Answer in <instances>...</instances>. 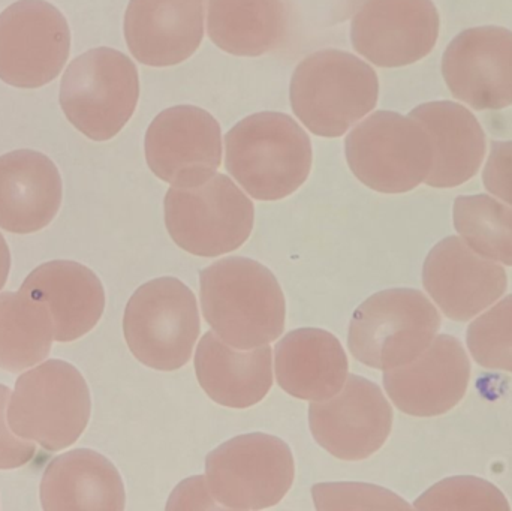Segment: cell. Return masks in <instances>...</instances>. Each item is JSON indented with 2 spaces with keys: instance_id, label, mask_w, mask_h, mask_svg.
<instances>
[{
  "instance_id": "1",
  "label": "cell",
  "mask_w": 512,
  "mask_h": 511,
  "mask_svg": "<svg viewBox=\"0 0 512 511\" xmlns=\"http://www.w3.org/2000/svg\"><path fill=\"white\" fill-rule=\"evenodd\" d=\"M200 299L213 332L237 350L264 347L285 332L282 288L251 258L228 257L201 270Z\"/></svg>"
},
{
  "instance_id": "2",
  "label": "cell",
  "mask_w": 512,
  "mask_h": 511,
  "mask_svg": "<svg viewBox=\"0 0 512 511\" xmlns=\"http://www.w3.org/2000/svg\"><path fill=\"white\" fill-rule=\"evenodd\" d=\"M225 165L255 200H283L309 177L312 143L288 114H252L225 137Z\"/></svg>"
},
{
  "instance_id": "3",
  "label": "cell",
  "mask_w": 512,
  "mask_h": 511,
  "mask_svg": "<svg viewBox=\"0 0 512 511\" xmlns=\"http://www.w3.org/2000/svg\"><path fill=\"white\" fill-rule=\"evenodd\" d=\"M289 95L295 116L312 134L340 137L378 104V75L354 54L319 50L295 68Z\"/></svg>"
},
{
  "instance_id": "4",
  "label": "cell",
  "mask_w": 512,
  "mask_h": 511,
  "mask_svg": "<svg viewBox=\"0 0 512 511\" xmlns=\"http://www.w3.org/2000/svg\"><path fill=\"white\" fill-rule=\"evenodd\" d=\"M90 410L89 387L80 371L63 360H47L18 378L6 414L17 437L59 452L81 437Z\"/></svg>"
},
{
  "instance_id": "5",
  "label": "cell",
  "mask_w": 512,
  "mask_h": 511,
  "mask_svg": "<svg viewBox=\"0 0 512 511\" xmlns=\"http://www.w3.org/2000/svg\"><path fill=\"white\" fill-rule=\"evenodd\" d=\"M441 327V315L421 291L391 288L358 306L349 324L352 356L373 369L399 368L429 348Z\"/></svg>"
},
{
  "instance_id": "6",
  "label": "cell",
  "mask_w": 512,
  "mask_h": 511,
  "mask_svg": "<svg viewBox=\"0 0 512 511\" xmlns=\"http://www.w3.org/2000/svg\"><path fill=\"white\" fill-rule=\"evenodd\" d=\"M200 332L197 297L177 278L146 282L126 305V344L138 362L155 371H177L188 365Z\"/></svg>"
},
{
  "instance_id": "7",
  "label": "cell",
  "mask_w": 512,
  "mask_h": 511,
  "mask_svg": "<svg viewBox=\"0 0 512 511\" xmlns=\"http://www.w3.org/2000/svg\"><path fill=\"white\" fill-rule=\"evenodd\" d=\"M140 96L135 63L114 48L81 54L66 68L60 107L69 122L90 140L116 137L131 120Z\"/></svg>"
},
{
  "instance_id": "8",
  "label": "cell",
  "mask_w": 512,
  "mask_h": 511,
  "mask_svg": "<svg viewBox=\"0 0 512 511\" xmlns=\"http://www.w3.org/2000/svg\"><path fill=\"white\" fill-rule=\"evenodd\" d=\"M164 209L171 239L195 257L230 254L245 245L254 230V203L225 174L192 188L171 186Z\"/></svg>"
},
{
  "instance_id": "9",
  "label": "cell",
  "mask_w": 512,
  "mask_h": 511,
  "mask_svg": "<svg viewBox=\"0 0 512 511\" xmlns=\"http://www.w3.org/2000/svg\"><path fill=\"white\" fill-rule=\"evenodd\" d=\"M345 152L354 176L382 194L412 191L426 182L433 165L426 129L393 111H376L352 129Z\"/></svg>"
},
{
  "instance_id": "10",
  "label": "cell",
  "mask_w": 512,
  "mask_h": 511,
  "mask_svg": "<svg viewBox=\"0 0 512 511\" xmlns=\"http://www.w3.org/2000/svg\"><path fill=\"white\" fill-rule=\"evenodd\" d=\"M294 458L273 435H240L206 458V480L213 500L228 510L277 506L294 483Z\"/></svg>"
},
{
  "instance_id": "11",
  "label": "cell",
  "mask_w": 512,
  "mask_h": 511,
  "mask_svg": "<svg viewBox=\"0 0 512 511\" xmlns=\"http://www.w3.org/2000/svg\"><path fill=\"white\" fill-rule=\"evenodd\" d=\"M71 51L65 15L45 0H20L0 14V80L36 89L59 77Z\"/></svg>"
},
{
  "instance_id": "12",
  "label": "cell",
  "mask_w": 512,
  "mask_h": 511,
  "mask_svg": "<svg viewBox=\"0 0 512 511\" xmlns=\"http://www.w3.org/2000/svg\"><path fill=\"white\" fill-rule=\"evenodd\" d=\"M144 147L156 177L176 188H192L215 176L221 165V126L203 108L177 105L150 123Z\"/></svg>"
},
{
  "instance_id": "13",
  "label": "cell",
  "mask_w": 512,
  "mask_h": 511,
  "mask_svg": "<svg viewBox=\"0 0 512 511\" xmlns=\"http://www.w3.org/2000/svg\"><path fill=\"white\" fill-rule=\"evenodd\" d=\"M309 426L316 443L342 461L375 455L393 428V408L372 381L349 375L336 398L312 402Z\"/></svg>"
},
{
  "instance_id": "14",
  "label": "cell",
  "mask_w": 512,
  "mask_h": 511,
  "mask_svg": "<svg viewBox=\"0 0 512 511\" xmlns=\"http://www.w3.org/2000/svg\"><path fill=\"white\" fill-rule=\"evenodd\" d=\"M439 14L432 0H366L352 20L351 42L373 65H411L435 48Z\"/></svg>"
},
{
  "instance_id": "15",
  "label": "cell",
  "mask_w": 512,
  "mask_h": 511,
  "mask_svg": "<svg viewBox=\"0 0 512 511\" xmlns=\"http://www.w3.org/2000/svg\"><path fill=\"white\" fill-rule=\"evenodd\" d=\"M451 93L475 110L512 105V32L498 26L474 27L451 41L442 59Z\"/></svg>"
},
{
  "instance_id": "16",
  "label": "cell",
  "mask_w": 512,
  "mask_h": 511,
  "mask_svg": "<svg viewBox=\"0 0 512 511\" xmlns=\"http://www.w3.org/2000/svg\"><path fill=\"white\" fill-rule=\"evenodd\" d=\"M471 362L459 339L436 336L417 359L384 372V387L402 413L436 417L456 407L469 386Z\"/></svg>"
},
{
  "instance_id": "17",
  "label": "cell",
  "mask_w": 512,
  "mask_h": 511,
  "mask_svg": "<svg viewBox=\"0 0 512 511\" xmlns=\"http://www.w3.org/2000/svg\"><path fill=\"white\" fill-rule=\"evenodd\" d=\"M423 285L448 318L468 321L504 296L508 278L504 267L481 257L453 236L439 242L427 255Z\"/></svg>"
},
{
  "instance_id": "18",
  "label": "cell",
  "mask_w": 512,
  "mask_h": 511,
  "mask_svg": "<svg viewBox=\"0 0 512 511\" xmlns=\"http://www.w3.org/2000/svg\"><path fill=\"white\" fill-rule=\"evenodd\" d=\"M206 0H131L125 38L144 65L171 66L188 60L204 38Z\"/></svg>"
},
{
  "instance_id": "19",
  "label": "cell",
  "mask_w": 512,
  "mask_h": 511,
  "mask_svg": "<svg viewBox=\"0 0 512 511\" xmlns=\"http://www.w3.org/2000/svg\"><path fill=\"white\" fill-rule=\"evenodd\" d=\"M62 204V177L54 162L35 150L0 156V228L30 234L47 227Z\"/></svg>"
},
{
  "instance_id": "20",
  "label": "cell",
  "mask_w": 512,
  "mask_h": 511,
  "mask_svg": "<svg viewBox=\"0 0 512 511\" xmlns=\"http://www.w3.org/2000/svg\"><path fill=\"white\" fill-rule=\"evenodd\" d=\"M348 368L342 344L327 330H292L274 347L277 383L301 401L322 402L336 396L348 380Z\"/></svg>"
},
{
  "instance_id": "21",
  "label": "cell",
  "mask_w": 512,
  "mask_h": 511,
  "mask_svg": "<svg viewBox=\"0 0 512 511\" xmlns=\"http://www.w3.org/2000/svg\"><path fill=\"white\" fill-rule=\"evenodd\" d=\"M21 290L48 306L57 342L83 338L104 314L102 282L89 267L74 261H50L36 267Z\"/></svg>"
},
{
  "instance_id": "22",
  "label": "cell",
  "mask_w": 512,
  "mask_h": 511,
  "mask_svg": "<svg viewBox=\"0 0 512 511\" xmlns=\"http://www.w3.org/2000/svg\"><path fill=\"white\" fill-rule=\"evenodd\" d=\"M271 359L270 345L237 350L209 332L198 344L195 374L216 404L245 410L259 404L273 387Z\"/></svg>"
},
{
  "instance_id": "23",
  "label": "cell",
  "mask_w": 512,
  "mask_h": 511,
  "mask_svg": "<svg viewBox=\"0 0 512 511\" xmlns=\"http://www.w3.org/2000/svg\"><path fill=\"white\" fill-rule=\"evenodd\" d=\"M409 117L417 120L433 147V165L426 183L433 188H454L471 180L486 155V135L471 111L456 102H427Z\"/></svg>"
},
{
  "instance_id": "24",
  "label": "cell",
  "mask_w": 512,
  "mask_h": 511,
  "mask_svg": "<svg viewBox=\"0 0 512 511\" xmlns=\"http://www.w3.org/2000/svg\"><path fill=\"white\" fill-rule=\"evenodd\" d=\"M126 494L117 468L95 450L77 449L51 461L41 480L42 509H125Z\"/></svg>"
},
{
  "instance_id": "25",
  "label": "cell",
  "mask_w": 512,
  "mask_h": 511,
  "mask_svg": "<svg viewBox=\"0 0 512 511\" xmlns=\"http://www.w3.org/2000/svg\"><path fill=\"white\" fill-rule=\"evenodd\" d=\"M207 12L210 39L234 56H262L288 38L283 0H209Z\"/></svg>"
},
{
  "instance_id": "26",
  "label": "cell",
  "mask_w": 512,
  "mask_h": 511,
  "mask_svg": "<svg viewBox=\"0 0 512 511\" xmlns=\"http://www.w3.org/2000/svg\"><path fill=\"white\" fill-rule=\"evenodd\" d=\"M54 341L50 309L24 290L0 294V369L23 372L47 359Z\"/></svg>"
},
{
  "instance_id": "27",
  "label": "cell",
  "mask_w": 512,
  "mask_h": 511,
  "mask_svg": "<svg viewBox=\"0 0 512 511\" xmlns=\"http://www.w3.org/2000/svg\"><path fill=\"white\" fill-rule=\"evenodd\" d=\"M454 227L469 248L512 267V209L490 195H463L454 203Z\"/></svg>"
},
{
  "instance_id": "28",
  "label": "cell",
  "mask_w": 512,
  "mask_h": 511,
  "mask_svg": "<svg viewBox=\"0 0 512 511\" xmlns=\"http://www.w3.org/2000/svg\"><path fill=\"white\" fill-rule=\"evenodd\" d=\"M468 348L483 368L512 374V296L469 326Z\"/></svg>"
},
{
  "instance_id": "29",
  "label": "cell",
  "mask_w": 512,
  "mask_h": 511,
  "mask_svg": "<svg viewBox=\"0 0 512 511\" xmlns=\"http://www.w3.org/2000/svg\"><path fill=\"white\" fill-rule=\"evenodd\" d=\"M418 510H510L505 495L477 477H456L433 486L415 503Z\"/></svg>"
},
{
  "instance_id": "30",
  "label": "cell",
  "mask_w": 512,
  "mask_h": 511,
  "mask_svg": "<svg viewBox=\"0 0 512 511\" xmlns=\"http://www.w3.org/2000/svg\"><path fill=\"white\" fill-rule=\"evenodd\" d=\"M316 510H408L393 492L366 483H319L312 488Z\"/></svg>"
},
{
  "instance_id": "31",
  "label": "cell",
  "mask_w": 512,
  "mask_h": 511,
  "mask_svg": "<svg viewBox=\"0 0 512 511\" xmlns=\"http://www.w3.org/2000/svg\"><path fill=\"white\" fill-rule=\"evenodd\" d=\"M288 11L289 30L292 24L303 27H330L351 17L363 0H283ZM289 36V33H288Z\"/></svg>"
},
{
  "instance_id": "32",
  "label": "cell",
  "mask_w": 512,
  "mask_h": 511,
  "mask_svg": "<svg viewBox=\"0 0 512 511\" xmlns=\"http://www.w3.org/2000/svg\"><path fill=\"white\" fill-rule=\"evenodd\" d=\"M11 390L0 384V470H14L32 461L36 446L12 432L8 423V404Z\"/></svg>"
},
{
  "instance_id": "33",
  "label": "cell",
  "mask_w": 512,
  "mask_h": 511,
  "mask_svg": "<svg viewBox=\"0 0 512 511\" xmlns=\"http://www.w3.org/2000/svg\"><path fill=\"white\" fill-rule=\"evenodd\" d=\"M490 194L512 206V141H495L483 173Z\"/></svg>"
},
{
  "instance_id": "34",
  "label": "cell",
  "mask_w": 512,
  "mask_h": 511,
  "mask_svg": "<svg viewBox=\"0 0 512 511\" xmlns=\"http://www.w3.org/2000/svg\"><path fill=\"white\" fill-rule=\"evenodd\" d=\"M212 498L206 476L194 477L177 486L168 501L167 510L221 509V506L215 504Z\"/></svg>"
},
{
  "instance_id": "35",
  "label": "cell",
  "mask_w": 512,
  "mask_h": 511,
  "mask_svg": "<svg viewBox=\"0 0 512 511\" xmlns=\"http://www.w3.org/2000/svg\"><path fill=\"white\" fill-rule=\"evenodd\" d=\"M9 270H11V252H9L8 243L0 234V290L5 287Z\"/></svg>"
}]
</instances>
